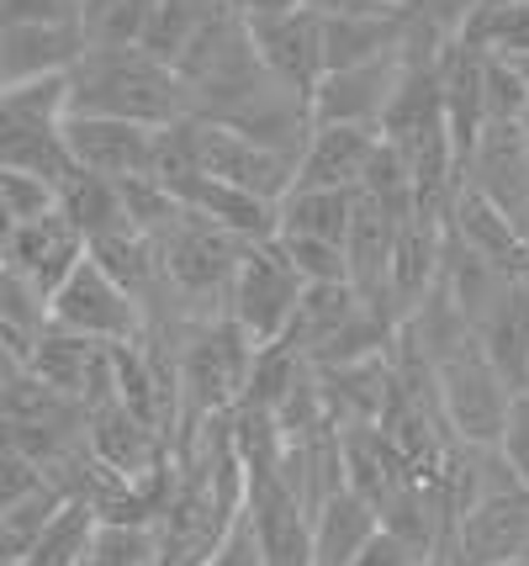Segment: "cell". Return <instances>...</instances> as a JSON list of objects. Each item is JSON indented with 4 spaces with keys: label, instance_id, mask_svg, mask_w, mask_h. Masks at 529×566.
<instances>
[{
    "label": "cell",
    "instance_id": "cell-1",
    "mask_svg": "<svg viewBox=\"0 0 529 566\" xmlns=\"http://www.w3.org/2000/svg\"><path fill=\"white\" fill-rule=\"evenodd\" d=\"M75 117H123L138 127H176L197 117L186 74L149 49H91L75 64Z\"/></svg>",
    "mask_w": 529,
    "mask_h": 566
},
{
    "label": "cell",
    "instance_id": "cell-2",
    "mask_svg": "<svg viewBox=\"0 0 529 566\" xmlns=\"http://www.w3.org/2000/svg\"><path fill=\"white\" fill-rule=\"evenodd\" d=\"M254 345L239 323L218 318H180L176 323V381H180V444L191 440L202 423L228 419L254 376ZM176 444V450H180Z\"/></svg>",
    "mask_w": 529,
    "mask_h": 566
},
{
    "label": "cell",
    "instance_id": "cell-3",
    "mask_svg": "<svg viewBox=\"0 0 529 566\" xmlns=\"http://www.w3.org/2000/svg\"><path fill=\"white\" fill-rule=\"evenodd\" d=\"M434 392H440V413L451 423V434L461 444H482L498 450L508 429V408H514V387H508L498 366L487 360L477 334L455 339L451 349H440L434 360Z\"/></svg>",
    "mask_w": 529,
    "mask_h": 566
},
{
    "label": "cell",
    "instance_id": "cell-4",
    "mask_svg": "<svg viewBox=\"0 0 529 566\" xmlns=\"http://www.w3.org/2000/svg\"><path fill=\"white\" fill-rule=\"evenodd\" d=\"M159 249H165L170 296H180V302L191 307V318H218V313H228V292H233L239 265H244V254H250L244 239H233V233H223V228H212V222L186 212V218L159 239Z\"/></svg>",
    "mask_w": 529,
    "mask_h": 566
},
{
    "label": "cell",
    "instance_id": "cell-5",
    "mask_svg": "<svg viewBox=\"0 0 529 566\" xmlns=\"http://www.w3.org/2000/svg\"><path fill=\"white\" fill-rule=\"evenodd\" d=\"M307 281L303 271L286 260V249L271 239V244H250L244 265H239V281L228 292V318L250 334L254 345H281L292 334V318L303 307Z\"/></svg>",
    "mask_w": 529,
    "mask_h": 566
},
{
    "label": "cell",
    "instance_id": "cell-6",
    "mask_svg": "<svg viewBox=\"0 0 529 566\" xmlns=\"http://www.w3.org/2000/svg\"><path fill=\"white\" fill-rule=\"evenodd\" d=\"M191 138H197V175L228 180V186L254 191L265 201H286L297 191V159L254 144L239 127L212 123V117H191Z\"/></svg>",
    "mask_w": 529,
    "mask_h": 566
},
{
    "label": "cell",
    "instance_id": "cell-7",
    "mask_svg": "<svg viewBox=\"0 0 529 566\" xmlns=\"http://www.w3.org/2000/svg\"><path fill=\"white\" fill-rule=\"evenodd\" d=\"M53 328L85 334V339H96V345H133V339L149 334V313H144L96 260H85V265L59 286V296H53Z\"/></svg>",
    "mask_w": 529,
    "mask_h": 566
},
{
    "label": "cell",
    "instance_id": "cell-8",
    "mask_svg": "<svg viewBox=\"0 0 529 566\" xmlns=\"http://www.w3.org/2000/svg\"><path fill=\"white\" fill-rule=\"evenodd\" d=\"M408 70H413V59H408V53H392V59L360 64V70L324 74V85L307 101L313 127H371V133H381L398 91L408 85Z\"/></svg>",
    "mask_w": 529,
    "mask_h": 566
},
{
    "label": "cell",
    "instance_id": "cell-9",
    "mask_svg": "<svg viewBox=\"0 0 529 566\" xmlns=\"http://www.w3.org/2000/svg\"><path fill=\"white\" fill-rule=\"evenodd\" d=\"M529 551V488L508 482L455 518L445 556L451 566H508Z\"/></svg>",
    "mask_w": 529,
    "mask_h": 566
},
{
    "label": "cell",
    "instance_id": "cell-10",
    "mask_svg": "<svg viewBox=\"0 0 529 566\" xmlns=\"http://www.w3.org/2000/svg\"><path fill=\"white\" fill-rule=\"evenodd\" d=\"M244 518H250L254 541H260L265 566H318L313 562V514L303 509V497L286 488L281 467L250 471Z\"/></svg>",
    "mask_w": 529,
    "mask_h": 566
},
{
    "label": "cell",
    "instance_id": "cell-11",
    "mask_svg": "<svg viewBox=\"0 0 529 566\" xmlns=\"http://www.w3.org/2000/svg\"><path fill=\"white\" fill-rule=\"evenodd\" d=\"M250 43L260 53L265 74L276 80L281 91H292L297 101H313V91L324 85L328 59H324V17L313 11H286L271 22H244Z\"/></svg>",
    "mask_w": 529,
    "mask_h": 566
},
{
    "label": "cell",
    "instance_id": "cell-12",
    "mask_svg": "<svg viewBox=\"0 0 529 566\" xmlns=\"http://www.w3.org/2000/svg\"><path fill=\"white\" fill-rule=\"evenodd\" d=\"M85 260H91V244L80 239V228L64 212H49V218L22 222V228H6V275L32 281L49 302Z\"/></svg>",
    "mask_w": 529,
    "mask_h": 566
},
{
    "label": "cell",
    "instance_id": "cell-13",
    "mask_svg": "<svg viewBox=\"0 0 529 566\" xmlns=\"http://www.w3.org/2000/svg\"><path fill=\"white\" fill-rule=\"evenodd\" d=\"M159 133H165V127H138V123H123V117H70V123H64V138H70L75 165L91 175H106V180L154 175Z\"/></svg>",
    "mask_w": 529,
    "mask_h": 566
},
{
    "label": "cell",
    "instance_id": "cell-14",
    "mask_svg": "<svg viewBox=\"0 0 529 566\" xmlns=\"http://www.w3.org/2000/svg\"><path fill=\"white\" fill-rule=\"evenodd\" d=\"M170 191H176V201L191 212V218L212 222V228H223V233L244 239V244H271V239L281 233V201L239 191V186H228V180L186 175V180H176Z\"/></svg>",
    "mask_w": 529,
    "mask_h": 566
},
{
    "label": "cell",
    "instance_id": "cell-15",
    "mask_svg": "<svg viewBox=\"0 0 529 566\" xmlns=\"http://www.w3.org/2000/svg\"><path fill=\"white\" fill-rule=\"evenodd\" d=\"M466 186L482 191L493 207H504L508 218L525 228L529 212V138L525 123H487L477 154L466 165Z\"/></svg>",
    "mask_w": 529,
    "mask_h": 566
},
{
    "label": "cell",
    "instance_id": "cell-16",
    "mask_svg": "<svg viewBox=\"0 0 529 566\" xmlns=\"http://www.w3.org/2000/svg\"><path fill=\"white\" fill-rule=\"evenodd\" d=\"M91 53V38L80 22H6L0 27V74L6 85L70 74Z\"/></svg>",
    "mask_w": 529,
    "mask_h": 566
},
{
    "label": "cell",
    "instance_id": "cell-17",
    "mask_svg": "<svg viewBox=\"0 0 529 566\" xmlns=\"http://www.w3.org/2000/svg\"><path fill=\"white\" fill-rule=\"evenodd\" d=\"M381 154L371 127H313L297 159V191H360Z\"/></svg>",
    "mask_w": 529,
    "mask_h": 566
},
{
    "label": "cell",
    "instance_id": "cell-18",
    "mask_svg": "<svg viewBox=\"0 0 529 566\" xmlns=\"http://www.w3.org/2000/svg\"><path fill=\"white\" fill-rule=\"evenodd\" d=\"M451 239L461 249L482 254V260H493L498 271L529 275V239H525V228L508 218L504 207H493L482 191H472V186H461V197H455V207H451Z\"/></svg>",
    "mask_w": 529,
    "mask_h": 566
},
{
    "label": "cell",
    "instance_id": "cell-19",
    "mask_svg": "<svg viewBox=\"0 0 529 566\" xmlns=\"http://www.w3.org/2000/svg\"><path fill=\"white\" fill-rule=\"evenodd\" d=\"M381 535L377 503H366L360 493H334L313 514V562L318 566H355Z\"/></svg>",
    "mask_w": 529,
    "mask_h": 566
},
{
    "label": "cell",
    "instance_id": "cell-20",
    "mask_svg": "<svg viewBox=\"0 0 529 566\" xmlns=\"http://www.w3.org/2000/svg\"><path fill=\"white\" fill-rule=\"evenodd\" d=\"M345 476L350 493H360L366 503H377V514L403 493L408 482H419L413 467L403 461V450L387 440V429H345Z\"/></svg>",
    "mask_w": 529,
    "mask_h": 566
},
{
    "label": "cell",
    "instance_id": "cell-21",
    "mask_svg": "<svg viewBox=\"0 0 529 566\" xmlns=\"http://www.w3.org/2000/svg\"><path fill=\"white\" fill-rule=\"evenodd\" d=\"M477 339L508 387H514V392H529V275H519V281L508 286V296L477 328Z\"/></svg>",
    "mask_w": 529,
    "mask_h": 566
},
{
    "label": "cell",
    "instance_id": "cell-22",
    "mask_svg": "<svg viewBox=\"0 0 529 566\" xmlns=\"http://www.w3.org/2000/svg\"><path fill=\"white\" fill-rule=\"evenodd\" d=\"M0 170H22V175H38V180L64 186L80 165H75V154H70L64 127L0 117Z\"/></svg>",
    "mask_w": 529,
    "mask_h": 566
},
{
    "label": "cell",
    "instance_id": "cell-23",
    "mask_svg": "<svg viewBox=\"0 0 529 566\" xmlns=\"http://www.w3.org/2000/svg\"><path fill=\"white\" fill-rule=\"evenodd\" d=\"M366 307H371V302L355 292V281H318V286H307L303 292V307H297V318H292V334H286V339L313 360V355H318L328 339H339Z\"/></svg>",
    "mask_w": 529,
    "mask_h": 566
},
{
    "label": "cell",
    "instance_id": "cell-24",
    "mask_svg": "<svg viewBox=\"0 0 529 566\" xmlns=\"http://www.w3.org/2000/svg\"><path fill=\"white\" fill-rule=\"evenodd\" d=\"M59 212L75 222L85 244H96V239L117 233V228H133L123 201V180H106V175H91V170H75L59 186Z\"/></svg>",
    "mask_w": 529,
    "mask_h": 566
},
{
    "label": "cell",
    "instance_id": "cell-25",
    "mask_svg": "<svg viewBox=\"0 0 529 566\" xmlns=\"http://www.w3.org/2000/svg\"><path fill=\"white\" fill-rule=\"evenodd\" d=\"M355 212H360V191H292L281 201V233L350 249Z\"/></svg>",
    "mask_w": 529,
    "mask_h": 566
},
{
    "label": "cell",
    "instance_id": "cell-26",
    "mask_svg": "<svg viewBox=\"0 0 529 566\" xmlns=\"http://www.w3.org/2000/svg\"><path fill=\"white\" fill-rule=\"evenodd\" d=\"M70 509H75V497L64 493L59 482H43V488L27 493L22 503H6V509H0V556H6V566L22 562L27 551L43 541Z\"/></svg>",
    "mask_w": 529,
    "mask_h": 566
},
{
    "label": "cell",
    "instance_id": "cell-27",
    "mask_svg": "<svg viewBox=\"0 0 529 566\" xmlns=\"http://www.w3.org/2000/svg\"><path fill=\"white\" fill-rule=\"evenodd\" d=\"M455 43L487 59H529V0H482Z\"/></svg>",
    "mask_w": 529,
    "mask_h": 566
},
{
    "label": "cell",
    "instance_id": "cell-28",
    "mask_svg": "<svg viewBox=\"0 0 529 566\" xmlns=\"http://www.w3.org/2000/svg\"><path fill=\"white\" fill-rule=\"evenodd\" d=\"M0 117L64 127L75 117V70L43 74V80H22V85H0Z\"/></svg>",
    "mask_w": 529,
    "mask_h": 566
},
{
    "label": "cell",
    "instance_id": "cell-29",
    "mask_svg": "<svg viewBox=\"0 0 529 566\" xmlns=\"http://www.w3.org/2000/svg\"><path fill=\"white\" fill-rule=\"evenodd\" d=\"M91 541H96V514H91L85 503H75L17 566H80L85 551H91Z\"/></svg>",
    "mask_w": 529,
    "mask_h": 566
},
{
    "label": "cell",
    "instance_id": "cell-30",
    "mask_svg": "<svg viewBox=\"0 0 529 566\" xmlns=\"http://www.w3.org/2000/svg\"><path fill=\"white\" fill-rule=\"evenodd\" d=\"M159 541L154 530H127V524H96V541L80 566H154Z\"/></svg>",
    "mask_w": 529,
    "mask_h": 566
},
{
    "label": "cell",
    "instance_id": "cell-31",
    "mask_svg": "<svg viewBox=\"0 0 529 566\" xmlns=\"http://www.w3.org/2000/svg\"><path fill=\"white\" fill-rule=\"evenodd\" d=\"M0 212H6V228L49 218V212H59V186L22 170H0Z\"/></svg>",
    "mask_w": 529,
    "mask_h": 566
},
{
    "label": "cell",
    "instance_id": "cell-32",
    "mask_svg": "<svg viewBox=\"0 0 529 566\" xmlns=\"http://www.w3.org/2000/svg\"><path fill=\"white\" fill-rule=\"evenodd\" d=\"M276 244L303 271L307 286H318V281H350V249L324 244V239H292V233H276Z\"/></svg>",
    "mask_w": 529,
    "mask_h": 566
},
{
    "label": "cell",
    "instance_id": "cell-33",
    "mask_svg": "<svg viewBox=\"0 0 529 566\" xmlns=\"http://www.w3.org/2000/svg\"><path fill=\"white\" fill-rule=\"evenodd\" d=\"M529 85L508 59H487V123H525Z\"/></svg>",
    "mask_w": 529,
    "mask_h": 566
},
{
    "label": "cell",
    "instance_id": "cell-34",
    "mask_svg": "<svg viewBox=\"0 0 529 566\" xmlns=\"http://www.w3.org/2000/svg\"><path fill=\"white\" fill-rule=\"evenodd\" d=\"M504 461L508 471L519 476V488H529V392L514 397V408H508V429H504Z\"/></svg>",
    "mask_w": 529,
    "mask_h": 566
},
{
    "label": "cell",
    "instance_id": "cell-35",
    "mask_svg": "<svg viewBox=\"0 0 529 566\" xmlns=\"http://www.w3.org/2000/svg\"><path fill=\"white\" fill-rule=\"evenodd\" d=\"M6 22H80L75 0H0Z\"/></svg>",
    "mask_w": 529,
    "mask_h": 566
},
{
    "label": "cell",
    "instance_id": "cell-36",
    "mask_svg": "<svg viewBox=\"0 0 529 566\" xmlns=\"http://www.w3.org/2000/svg\"><path fill=\"white\" fill-rule=\"evenodd\" d=\"M207 566H265V556H260V541H254V530H250V518L239 514V524L228 530V541L218 545V556Z\"/></svg>",
    "mask_w": 529,
    "mask_h": 566
},
{
    "label": "cell",
    "instance_id": "cell-37",
    "mask_svg": "<svg viewBox=\"0 0 529 566\" xmlns=\"http://www.w3.org/2000/svg\"><path fill=\"white\" fill-rule=\"evenodd\" d=\"M482 0H419V11H424L429 22L440 27V32H445V38H461V27L472 22V11H477Z\"/></svg>",
    "mask_w": 529,
    "mask_h": 566
},
{
    "label": "cell",
    "instance_id": "cell-38",
    "mask_svg": "<svg viewBox=\"0 0 529 566\" xmlns=\"http://www.w3.org/2000/svg\"><path fill=\"white\" fill-rule=\"evenodd\" d=\"M303 11H313V17H324V22H334V17H366V11H387V0H297Z\"/></svg>",
    "mask_w": 529,
    "mask_h": 566
},
{
    "label": "cell",
    "instance_id": "cell-39",
    "mask_svg": "<svg viewBox=\"0 0 529 566\" xmlns=\"http://www.w3.org/2000/svg\"><path fill=\"white\" fill-rule=\"evenodd\" d=\"M413 562H419V556H413L403 541H392V535L381 530L377 545H371V551H366V556H360L355 566H413Z\"/></svg>",
    "mask_w": 529,
    "mask_h": 566
},
{
    "label": "cell",
    "instance_id": "cell-40",
    "mask_svg": "<svg viewBox=\"0 0 529 566\" xmlns=\"http://www.w3.org/2000/svg\"><path fill=\"white\" fill-rule=\"evenodd\" d=\"M233 6V17H244V22H271V17H286V11H303L297 0H228Z\"/></svg>",
    "mask_w": 529,
    "mask_h": 566
},
{
    "label": "cell",
    "instance_id": "cell-41",
    "mask_svg": "<svg viewBox=\"0 0 529 566\" xmlns=\"http://www.w3.org/2000/svg\"><path fill=\"white\" fill-rule=\"evenodd\" d=\"M117 6H123V0H75V11H80V27H85V38H91V32H96V27H102L106 17L117 11Z\"/></svg>",
    "mask_w": 529,
    "mask_h": 566
},
{
    "label": "cell",
    "instance_id": "cell-42",
    "mask_svg": "<svg viewBox=\"0 0 529 566\" xmlns=\"http://www.w3.org/2000/svg\"><path fill=\"white\" fill-rule=\"evenodd\" d=\"M508 64H514V70H519V80L529 85V59H508Z\"/></svg>",
    "mask_w": 529,
    "mask_h": 566
},
{
    "label": "cell",
    "instance_id": "cell-43",
    "mask_svg": "<svg viewBox=\"0 0 529 566\" xmlns=\"http://www.w3.org/2000/svg\"><path fill=\"white\" fill-rule=\"evenodd\" d=\"M387 6H413V0H387Z\"/></svg>",
    "mask_w": 529,
    "mask_h": 566
},
{
    "label": "cell",
    "instance_id": "cell-44",
    "mask_svg": "<svg viewBox=\"0 0 529 566\" xmlns=\"http://www.w3.org/2000/svg\"><path fill=\"white\" fill-rule=\"evenodd\" d=\"M508 566H529V562H525V556H519V562H508Z\"/></svg>",
    "mask_w": 529,
    "mask_h": 566
},
{
    "label": "cell",
    "instance_id": "cell-45",
    "mask_svg": "<svg viewBox=\"0 0 529 566\" xmlns=\"http://www.w3.org/2000/svg\"><path fill=\"white\" fill-rule=\"evenodd\" d=\"M525 239H529V212H525Z\"/></svg>",
    "mask_w": 529,
    "mask_h": 566
},
{
    "label": "cell",
    "instance_id": "cell-46",
    "mask_svg": "<svg viewBox=\"0 0 529 566\" xmlns=\"http://www.w3.org/2000/svg\"><path fill=\"white\" fill-rule=\"evenodd\" d=\"M525 562H529V551H525Z\"/></svg>",
    "mask_w": 529,
    "mask_h": 566
}]
</instances>
